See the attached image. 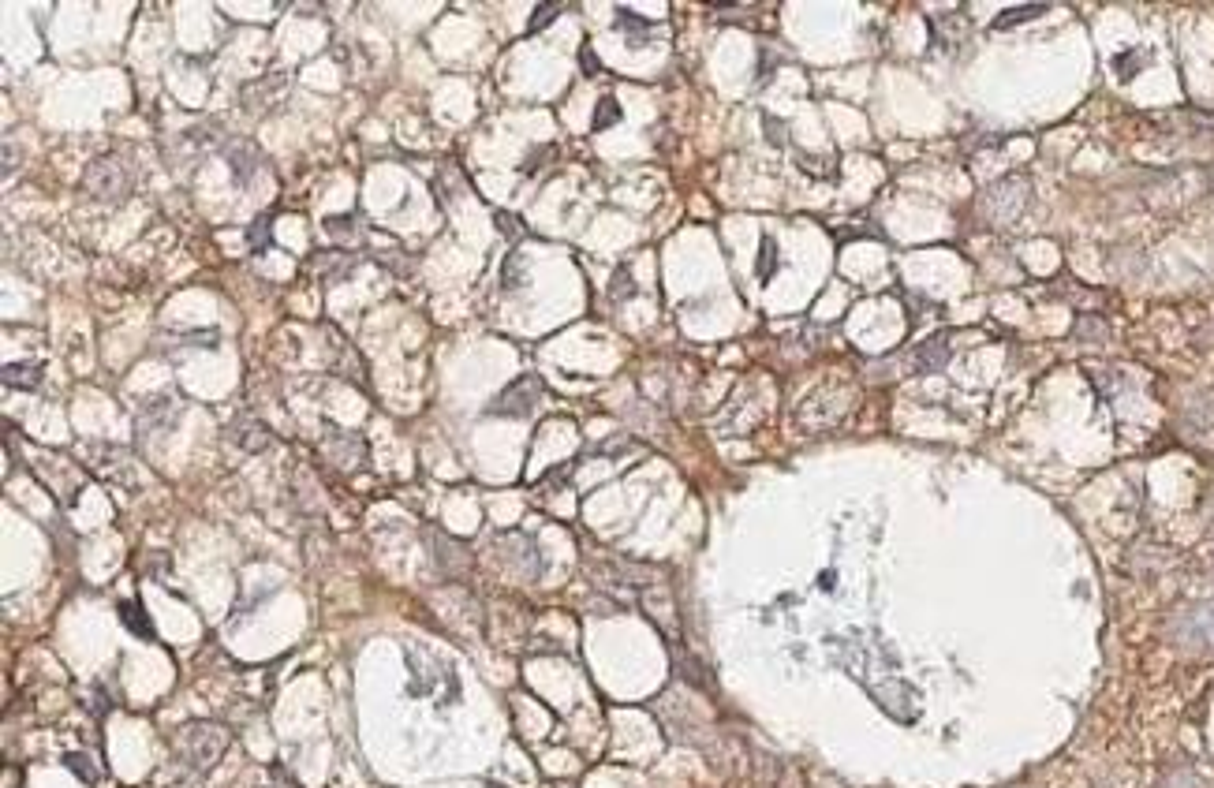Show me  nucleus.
<instances>
[{
	"label": "nucleus",
	"mask_w": 1214,
	"mask_h": 788,
	"mask_svg": "<svg viewBox=\"0 0 1214 788\" xmlns=\"http://www.w3.org/2000/svg\"><path fill=\"white\" fill-rule=\"evenodd\" d=\"M1031 202V187L1024 176H1005L998 180L994 187H987L983 195H979V213L987 217L990 225H1009V221H1017L1020 213L1028 210Z\"/></svg>",
	"instance_id": "2"
},
{
	"label": "nucleus",
	"mask_w": 1214,
	"mask_h": 788,
	"mask_svg": "<svg viewBox=\"0 0 1214 788\" xmlns=\"http://www.w3.org/2000/svg\"><path fill=\"white\" fill-rule=\"evenodd\" d=\"M1166 632L1188 654H1214V606L1177 609L1166 624Z\"/></svg>",
	"instance_id": "3"
},
{
	"label": "nucleus",
	"mask_w": 1214,
	"mask_h": 788,
	"mask_svg": "<svg viewBox=\"0 0 1214 788\" xmlns=\"http://www.w3.org/2000/svg\"><path fill=\"white\" fill-rule=\"evenodd\" d=\"M621 120V105L613 98H602L598 101V113H594V131H606L609 124H617Z\"/></svg>",
	"instance_id": "8"
},
{
	"label": "nucleus",
	"mask_w": 1214,
	"mask_h": 788,
	"mask_svg": "<svg viewBox=\"0 0 1214 788\" xmlns=\"http://www.w3.org/2000/svg\"><path fill=\"white\" fill-rule=\"evenodd\" d=\"M38 378H42V374H38V370H34V366H8V370H4V381H8V385H15V381H19V385H38Z\"/></svg>",
	"instance_id": "10"
},
{
	"label": "nucleus",
	"mask_w": 1214,
	"mask_h": 788,
	"mask_svg": "<svg viewBox=\"0 0 1214 788\" xmlns=\"http://www.w3.org/2000/svg\"><path fill=\"white\" fill-rule=\"evenodd\" d=\"M1087 333H1099V337H1106V325L1095 322V318H1080V322H1076V337H1087Z\"/></svg>",
	"instance_id": "15"
},
{
	"label": "nucleus",
	"mask_w": 1214,
	"mask_h": 788,
	"mask_svg": "<svg viewBox=\"0 0 1214 788\" xmlns=\"http://www.w3.org/2000/svg\"><path fill=\"white\" fill-rule=\"evenodd\" d=\"M949 363V340L946 337H931L916 348V374H934Z\"/></svg>",
	"instance_id": "5"
},
{
	"label": "nucleus",
	"mask_w": 1214,
	"mask_h": 788,
	"mask_svg": "<svg viewBox=\"0 0 1214 788\" xmlns=\"http://www.w3.org/2000/svg\"><path fill=\"white\" fill-rule=\"evenodd\" d=\"M1043 12H1050V4H1024V8H1009L994 19V27L998 30H1009V27H1020V23H1028V19H1039Z\"/></svg>",
	"instance_id": "7"
},
{
	"label": "nucleus",
	"mask_w": 1214,
	"mask_h": 788,
	"mask_svg": "<svg viewBox=\"0 0 1214 788\" xmlns=\"http://www.w3.org/2000/svg\"><path fill=\"white\" fill-rule=\"evenodd\" d=\"M557 15H561V4H538L535 15H531V23H527V30L535 34V30H542L546 23H553Z\"/></svg>",
	"instance_id": "11"
},
{
	"label": "nucleus",
	"mask_w": 1214,
	"mask_h": 788,
	"mask_svg": "<svg viewBox=\"0 0 1214 788\" xmlns=\"http://www.w3.org/2000/svg\"><path fill=\"white\" fill-rule=\"evenodd\" d=\"M609 292H613V299L632 296V292H636V284H632V273H628V269H621V273L613 277V288H609Z\"/></svg>",
	"instance_id": "14"
},
{
	"label": "nucleus",
	"mask_w": 1214,
	"mask_h": 788,
	"mask_svg": "<svg viewBox=\"0 0 1214 788\" xmlns=\"http://www.w3.org/2000/svg\"><path fill=\"white\" fill-rule=\"evenodd\" d=\"M1158 788H1203V781L1192 770H1173V774L1162 777V785Z\"/></svg>",
	"instance_id": "9"
},
{
	"label": "nucleus",
	"mask_w": 1214,
	"mask_h": 788,
	"mask_svg": "<svg viewBox=\"0 0 1214 788\" xmlns=\"http://www.w3.org/2000/svg\"><path fill=\"white\" fill-rule=\"evenodd\" d=\"M120 620H124L135 635H142V639H154V624L146 617V609L135 606V602H120Z\"/></svg>",
	"instance_id": "6"
},
{
	"label": "nucleus",
	"mask_w": 1214,
	"mask_h": 788,
	"mask_svg": "<svg viewBox=\"0 0 1214 788\" xmlns=\"http://www.w3.org/2000/svg\"><path fill=\"white\" fill-rule=\"evenodd\" d=\"M228 740H232V732L228 729L202 721V725H184V729L176 732L172 747H176V755H180L184 766H191L198 774H206V770H213L217 759L225 755Z\"/></svg>",
	"instance_id": "1"
},
{
	"label": "nucleus",
	"mask_w": 1214,
	"mask_h": 788,
	"mask_svg": "<svg viewBox=\"0 0 1214 788\" xmlns=\"http://www.w3.org/2000/svg\"><path fill=\"white\" fill-rule=\"evenodd\" d=\"M777 269V243L774 240H763V254H759V277H770Z\"/></svg>",
	"instance_id": "13"
},
{
	"label": "nucleus",
	"mask_w": 1214,
	"mask_h": 788,
	"mask_svg": "<svg viewBox=\"0 0 1214 788\" xmlns=\"http://www.w3.org/2000/svg\"><path fill=\"white\" fill-rule=\"evenodd\" d=\"M538 396H542V381H538L535 374H523V378L512 381L509 389L490 404V415L523 419V415H531V411L538 408Z\"/></svg>",
	"instance_id": "4"
},
{
	"label": "nucleus",
	"mask_w": 1214,
	"mask_h": 788,
	"mask_svg": "<svg viewBox=\"0 0 1214 788\" xmlns=\"http://www.w3.org/2000/svg\"><path fill=\"white\" fill-rule=\"evenodd\" d=\"M583 68H591V75L598 71V60L591 57V49H583Z\"/></svg>",
	"instance_id": "16"
},
{
	"label": "nucleus",
	"mask_w": 1214,
	"mask_h": 788,
	"mask_svg": "<svg viewBox=\"0 0 1214 788\" xmlns=\"http://www.w3.org/2000/svg\"><path fill=\"white\" fill-rule=\"evenodd\" d=\"M617 27L628 30V34L636 38V45L643 42V34H647V23H643V19H636L632 12H617Z\"/></svg>",
	"instance_id": "12"
}]
</instances>
